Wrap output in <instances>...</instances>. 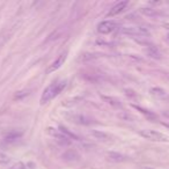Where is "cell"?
Segmentation results:
<instances>
[{"mask_svg":"<svg viewBox=\"0 0 169 169\" xmlns=\"http://www.w3.org/2000/svg\"><path fill=\"white\" fill-rule=\"evenodd\" d=\"M72 122H75V123H80V124H90V119L86 116L82 115H73L72 116Z\"/></svg>","mask_w":169,"mask_h":169,"instance_id":"10","label":"cell"},{"mask_svg":"<svg viewBox=\"0 0 169 169\" xmlns=\"http://www.w3.org/2000/svg\"><path fill=\"white\" fill-rule=\"evenodd\" d=\"M66 86V81H56V82H52L51 84H49L42 93V96H41V104H45L48 102H50L52 99H54L56 96L62 93V90L65 88Z\"/></svg>","mask_w":169,"mask_h":169,"instance_id":"1","label":"cell"},{"mask_svg":"<svg viewBox=\"0 0 169 169\" xmlns=\"http://www.w3.org/2000/svg\"><path fill=\"white\" fill-rule=\"evenodd\" d=\"M93 136H94V138L100 140V141H103V142L111 141V136H109L108 133L102 132V131H101V132L100 131H94V132H93Z\"/></svg>","mask_w":169,"mask_h":169,"instance_id":"8","label":"cell"},{"mask_svg":"<svg viewBox=\"0 0 169 169\" xmlns=\"http://www.w3.org/2000/svg\"><path fill=\"white\" fill-rule=\"evenodd\" d=\"M109 160L110 161H116V162H122L124 160H126V158L122 155V154H118V153H110L109 155Z\"/></svg>","mask_w":169,"mask_h":169,"instance_id":"13","label":"cell"},{"mask_svg":"<svg viewBox=\"0 0 169 169\" xmlns=\"http://www.w3.org/2000/svg\"><path fill=\"white\" fill-rule=\"evenodd\" d=\"M49 133H50L52 137L54 138V140L63 146H66V145H69L71 144V139H69L64 133H62L58 129H54V127H49Z\"/></svg>","mask_w":169,"mask_h":169,"instance_id":"5","label":"cell"},{"mask_svg":"<svg viewBox=\"0 0 169 169\" xmlns=\"http://www.w3.org/2000/svg\"><path fill=\"white\" fill-rule=\"evenodd\" d=\"M58 130L60 131L62 133H64V135H65L69 139H71V140H73V139H74V140H78V137H77V136L73 135L72 132H69V131L67 130V129H65V127L60 126V127H59V129H58Z\"/></svg>","mask_w":169,"mask_h":169,"instance_id":"14","label":"cell"},{"mask_svg":"<svg viewBox=\"0 0 169 169\" xmlns=\"http://www.w3.org/2000/svg\"><path fill=\"white\" fill-rule=\"evenodd\" d=\"M20 137H21V133H18V132H11V133H8V135L5 137V141L14 142V141H16Z\"/></svg>","mask_w":169,"mask_h":169,"instance_id":"12","label":"cell"},{"mask_svg":"<svg viewBox=\"0 0 169 169\" xmlns=\"http://www.w3.org/2000/svg\"><path fill=\"white\" fill-rule=\"evenodd\" d=\"M117 29V23L112 20H105L97 24V31L100 34H110Z\"/></svg>","mask_w":169,"mask_h":169,"instance_id":"4","label":"cell"},{"mask_svg":"<svg viewBox=\"0 0 169 169\" xmlns=\"http://www.w3.org/2000/svg\"><path fill=\"white\" fill-rule=\"evenodd\" d=\"M66 54H67L66 52L65 54H60V56H59V57H58L50 66H49V69H46V73L50 74V73H52V72H54V71H57L58 69H60L62 65H64V62L66 60Z\"/></svg>","mask_w":169,"mask_h":169,"instance_id":"7","label":"cell"},{"mask_svg":"<svg viewBox=\"0 0 169 169\" xmlns=\"http://www.w3.org/2000/svg\"><path fill=\"white\" fill-rule=\"evenodd\" d=\"M127 5H129L127 1H120L118 4H116L115 6L110 8V11L107 13V16L108 18H112V16L118 15V14H120L122 12H124V9L126 8Z\"/></svg>","mask_w":169,"mask_h":169,"instance_id":"6","label":"cell"},{"mask_svg":"<svg viewBox=\"0 0 169 169\" xmlns=\"http://www.w3.org/2000/svg\"><path fill=\"white\" fill-rule=\"evenodd\" d=\"M145 169H153V168H145Z\"/></svg>","mask_w":169,"mask_h":169,"instance_id":"15","label":"cell"},{"mask_svg":"<svg viewBox=\"0 0 169 169\" xmlns=\"http://www.w3.org/2000/svg\"><path fill=\"white\" fill-rule=\"evenodd\" d=\"M141 137H144L147 140L151 141H156V142H169V136L161 133L159 131L154 130H142L139 132Z\"/></svg>","mask_w":169,"mask_h":169,"instance_id":"2","label":"cell"},{"mask_svg":"<svg viewBox=\"0 0 169 169\" xmlns=\"http://www.w3.org/2000/svg\"><path fill=\"white\" fill-rule=\"evenodd\" d=\"M147 54H148L151 58H154V59H160V58H161L160 51H159L155 46H148V48H147Z\"/></svg>","mask_w":169,"mask_h":169,"instance_id":"11","label":"cell"},{"mask_svg":"<svg viewBox=\"0 0 169 169\" xmlns=\"http://www.w3.org/2000/svg\"><path fill=\"white\" fill-rule=\"evenodd\" d=\"M151 94L153 96H155V97H158V99H166L168 96L165 89L159 88V87H154V88L151 89Z\"/></svg>","mask_w":169,"mask_h":169,"instance_id":"9","label":"cell"},{"mask_svg":"<svg viewBox=\"0 0 169 169\" xmlns=\"http://www.w3.org/2000/svg\"><path fill=\"white\" fill-rule=\"evenodd\" d=\"M122 33L133 37H147L150 36V31L144 27H124Z\"/></svg>","mask_w":169,"mask_h":169,"instance_id":"3","label":"cell"}]
</instances>
